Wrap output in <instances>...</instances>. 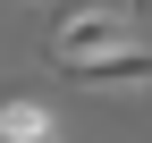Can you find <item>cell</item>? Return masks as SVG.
I'll use <instances>...</instances> for the list:
<instances>
[{"instance_id": "obj_1", "label": "cell", "mask_w": 152, "mask_h": 143, "mask_svg": "<svg viewBox=\"0 0 152 143\" xmlns=\"http://www.w3.org/2000/svg\"><path fill=\"white\" fill-rule=\"evenodd\" d=\"M110 51H135V25L110 0H85L51 25V67H85V59H110Z\"/></svg>"}, {"instance_id": "obj_2", "label": "cell", "mask_w": 152, "mask_h": 143, "mask_svg": "<svg viewBox=\"0 0 152 143\" xmlns=\"http://www.w3.org/2000/svg\"><path fill=\"white\" fill-rule=\"evenodd\" d=\"M59 76L93 84V93H152V42H135V51H110V59H85V67H59Z\"/></svg>"}, {"instance_id": "obj_3", "label": "cell", "mask_w": 152, "mask_h": 143, "mask_svg": "<svg viewBox=\"0 0 152 143\" xmlns=\"http://www.w3.org/2000/svg\"><path fill=\"white\" fill-rule=\"evenodd\" d=\"M51 135H59L51 101H34V93H9L0 101V143H51Z\"/></svg>"}]
</instances>
